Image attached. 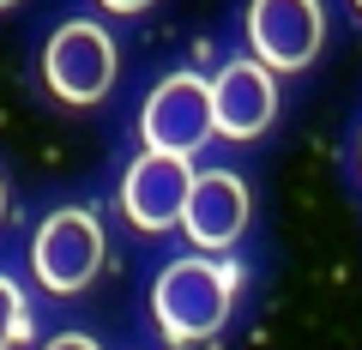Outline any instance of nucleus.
Here are the masks:
<instances>
[{
	"mask_svg": "<svg viewBox=\"0 0 362 350\" xmlns=\"http://www.w3.org/2000/svg\"><path fill=\"white\" fill-rule=\"evenodd\" d=\"M230 302H235V272L194 254V259H175V266L157 272L151 320L169 344H199V338H218V326L230 320Z\"/></svg>",
	"mask_w": 362,
	"mask_h": 350,
	"instance_id": "1",
	"label": "nucleus"
},
{
	"mask_svg": "<svg viewBox=\"0 0 362 350\" xmlns=\"http://www.w3.org/2000/svg\"><path fill=\"white\" fill-rule=\"evenodd\" d=\"M115 42H109L103 25H90V18H73L49 37L42 49V78H49V91L61 103H103V91L115 85Z\"/></svg>",
	"mask_w": 362,
	"mask_h": 350,
	"instance_id": "2",
	"label": "nucleus"
},
{
	"mask_svg": "<svg viewBox=\"0 0 362 350\" xmlns=\"http://www.w3.org/2000/svg\"><path fill=\"white\" fill-rule=\"evenodd\" d=\"M139 133L151 151H181L194 157L199 145L218 133V97L199 73H169L139 109Z\"/></svg>",
	"mask_w": 362,
	"mask_h": 350,
	"instance_id": "3",
	"label": "nucleus"
},
{
	"mask_svg": "<svg viewBox=\"0 0 362 350\" xmlns=\"http://www.w3.org/2000/svg\"><path fill=\"white\" fill-rule=\"evenodd\" d=\"M30 266H37V278L54 290V296L85 290L90 278L103 272V223L90 218L85 206L49 211L42 230H37V247H30Z\"/></svg>",
	"mask_w": 362,
	"mask_h": 350,
	"instance_id": "4",
	"label": "nucleus"
},
{
	"mask_svg": "<svg viewBox=\"0 0 362 350\" xmlns=\"http://www.w3.org/2000/svg\"><path fill=\"white\" fill-rule=\"evenodd\" d=\"M326 37L320 0H254L247 6V49L272 73H302Z\"/></svg>",
	"mask_w": 362,
	"mask_h": 350,
	"instance_id": "5",
	"label": "nucleus"
},
{
	"mask_svg": "<svg viewBox=\"0 0 362 350\" xmlns=\"http://www.w3.org/2000/svg\"><path fill=\"white\" fill-rule=\"evenodd\" d=\"M187 194H194V169L181 151H151L145 145L139 157L121 175V211L139 230H169V223L187 218Z\"/></svg>",
	"mask_w": 362,
	"mask_h": 350,
	"instance_id": "6",
	"label": "nucleus"
},
{
	"mask_svg": "<svg viewBox=\"0 0 362 350\" xmlns=\"http://www.w3.org/2000/svg\"><path fill=\"white\" fill-rule=\"evenodd\" d=\"M211 97H218V133L223 139H254L278 115V78H272L266 61H230L218 73V85H211Z\"/></svg>",
	"mask_w": 362,
	"mask_h": 350,
	"instance_id": "7",
	"label": "nucleus"
},
{
	"mask_svg": "<svg viewBox=\"0 0 362 350\" xmlns=\"http://www.w3.org/2000/svg\"><path fill=\"white\" fill-rule=\"evenodd\" d=\"M181 230L194 235L206 254L235 247V235L247 230V187H242V175H230V169H206V175H194V194H187V218H181Z\"/></svg>",
	"mask_w": 362,
	"mask_h": 350,
	"instance_id": "8",
	"label": "nucleus"
},
{
	"mask_svg": "<svg viewBox=\"0 0 362 350\" xmlns=\"http://www.w3.org/2000/svg\"><path fill=\"white\" fill-rule=\"evenodd\" d=\"M25 338H30V308L18 296V284L0 272V350H18Z\"/></svg>",
	"mask_w": 362,
	"mask_h": 350,
	"instance_id": "9",
	"label": "nucleus"
},
{
	"mask_svg": "<svg viewBox=\"0 0 362 350\" xmlns=\"http://www.w3.org/2000/svg\"><path fill=\"white\" fill-rule=\"evenodd\" d=\"M49 350H97V344H90V338H78V332H66V338H54Z\"/></svg>",
	"mask_w": 362,
	"mask_h": 350,
	"instance_id": "10",
	"label": "nucleus"
},
{
	"mask_svg": "<svg viewBox=\"0 0 362 350\" xmlns=\"http://www.w3.org/2000/svg\"><path fill=\"white\" fill-rule=\"evenodd\" d=\"M109 13H145V6H151V0H103Z\"/></svg>",
	"mask_w": 362,
	"mask_h": 350,
	"instance_id": "11",
	"label": "nucleus"
},
{
	"mask_svg": "<svg viewBox=\"0 0 362 350\" xmlns=\"http://www.w3.org/2000/svg\"><path fill=\"white\" fill-rule=\"evenodd\" d=\"M0 218H6V187H0Z\"/></svg>",
	"mask_w": 362,
	"mask_h": 350,
	"instance_id": "12",
	"label": "nucleus"
},
{
	"mask_svg": "<svg viewBox=\"0 0 362 350\" xmlns=\"http://www.w3.org/2000/svg\"><path fill=\"white\" fill-rule=\"evenodd\" d=\"M0 6H18V0H0Z\"/></svg>",
	"mask_w": 362,
	"mask_h": 350,
	"instance_id": "13",
	"label": "nucleus"
},
{
	"mask_svg": "<svg viewBox=\"0 0 362 350\" xmlns=\"http://www.w3.org/2000/svg\"><path fill=\"white\" fill-rule=\"evenodd\" d=\"M350 6H356V13H362V0H350Z\"/></svg>",
	"mask_w": 362,
	"mask_h": 350,
	"instance_id": "14",
	"label": "nucleus"
}]
</instances>
